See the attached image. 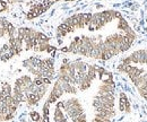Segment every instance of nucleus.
Listing matches in <instances>:
<instances>
[{
	"label": "nucleus",
	"mask_w": 147,
	"mask_h": 122,
	"mask_svg": "<svg viewBox=\"0 0 147 122\" xmlns=\"http://www.w3.org/2000/svg\"><path fill=\"white\" fill-rule=\"evenodd\" d=\"M63 112L70 118L73 122H87V115L85 109L77 97H70L63 102H59Z\"/></svg>",
	"instance_id": "obj_2"
},
{
	"label": "nucleus",
	"mask_w": 147,
	"mask_h": 122,
	"mask_svg": "<svg viewBox=\"0 0 147 122\" xmlns=\"http://www.w3.org/2000/svg\"><path fill=\"white\" fill-rule=\"evenodd\" d=\"M30 118H31V120L33 122H40L42 120V115L38 112H36V111H32L30 113Z\"/></svg>",
	"instance_id": "obj_4"
},
{
	"label": "nucleus",
	"mask_w": 147,
	"mask_h": 122,
	"mask_svg": "<svg viewBox=\"0 0 147 122\" xmlns=\"http://www.w3.org/2000/svg\"><path fill=\"white\" fill-rule=\"evenodd\" d=\"M7 1H8L9 3H15V2H16V0H7Z\"/></svg>",
	"instance_id": "obj_5"
},
{
	"label": "nucleus",
	"mask_w": 147,
	"mask_h": 122,
	"mask_svg": "<svg viewBox=\"0 0 147 122\" xmlns=\"http://www.w3.org/2000/svg\"><path fill=\"white\" fill-rule=\"evenodd\" d=\"M53 121L55 122H68L67 117L63 112V110L61 109V106L59 104L55 105V112H53Z\"/></svg>",
	"instance_id": "obj_3"
},
{
	"label": "nucleus",
	"mask_w": 147,
	"mask_h": 122,
	"mask_svg": "<svg viewBox=\"0 0 147 122\" xmlns=\"http://www.w3.org/2000/svg\"><path fill=\"white\" fill-rule=\"evenodd\" d=\"M118 70L128 76L139 95L147 101V49L134 51L123 58Z\"/></svg>",
	"instance_id": "obj_1"
}]
</instances>
